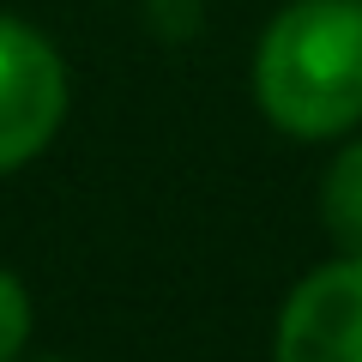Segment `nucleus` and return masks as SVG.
<instances>
[{
	"label": "nucleus",
	"instance_id": "nucleus-1",
	"mask_svg": "<svg viewBox=\"0 0 362 362\" xmlns=\"http://www.w3.org/2000/svg\"><path fill=\"white\" fill-rule=\"evenodd\" d=\"M254 97L272 127L338 139L362 121V0H296L266 25Z\"/></svg>",
	"mask_w": 362,
	"mask_h": 362
},
{
	"label": "nucleus",
	"instance_id": "nucleus-2",
	"mask_svg": "<svg viewBox=\"0 0 362 362\" xmlns=\"http://www.w3.org/2000/svg\"><path fill=\"white\" fill-rule=\"evenodd\" d=\"M66 115V66L42 30L0 18V175L42 151Z\"/></svg>",
	"mask_w": 362,
	"mask_h": 362
},
{
	"label": "nucleus",
	"instance_id": "nucleus-3",
	"mask_svg": "<svg viewBox=\"0 0 362 362\" xmlns=\"http://www.w3.org/2000/svg\"><path fill=\"white\" fill-rule=\"evenodd\" d=\"M272 362H362V254L326 259L290 290Z\"/></svg>",
	"mask_w": 362,
	"mask_h": 362
},
{
	"label": "nucleus",
	"instance_id": "nucleus-4",
	"mask_svg": "<svg viewBox=\"0 0 362 362\" xmlns=\"http://www.w3.org/2000/svg\"><path fill=\"white\" fill-rule=\"evenodd\" d=\"M320 223L344 254H362V139L326 163L320 175Z\"/></svg>",
	"mask_w": 362,
	"mask_h": 362
},
{
	"label": "nucleus",
	"instance_id": "nucleus-5",
	"mask_svg": "<svg viewBox=\"0 0 362 362\" xmlns=\"http://www.w3.org/2000/svg\"><path fill=\"white\" fill-rule=\"evenodd\" d=\"M30 338V296L13 272H0V362H13Z\"/></svg>",
	"mask_w": 362,
	"mask_h": 362
},
{
	"label": "nucleus",
	"instance_id": "nucleus-6",
	"mask_svg": "<svg viewBox=\"0 0 362 362\" xmlns=\"http://www.w3.org/2000/svg\"><path fill=\"white\" fill-rule=\"evenodd\" d=\"M49 362H61V356H49Z\"/></svg>",
	"mask_w": 362,
	"mask_h": 362
}]
</instances>
